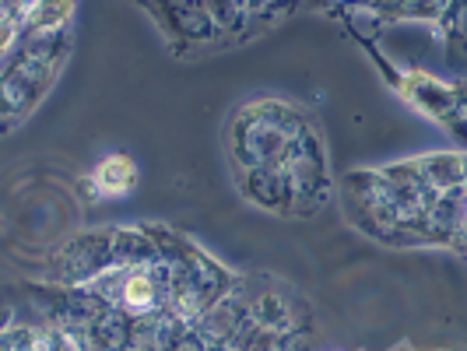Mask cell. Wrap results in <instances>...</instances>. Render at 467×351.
Returning a JSON list of instances; mask_svg holds the SVG:
<instances>
[{"label": "cell", "instance_id": "cell-1", "mask_svg": "<svg viewBox=\"0 0 467 351\" xmlns=\"http://www.w3.org/2000/svg\"><path fill=\"white\" fill-rule=\"evenodd\" d=\"M138 183V169L127 155H113L92 172V190L99 197H123Z\"/></svg>", "mask_w": 467, "mask_h": 351}, {"label": "cell", "instance_id": "cell-2", "mask_svg": "<svg viewBox=\"0 0 467 351\" xmlns=\"http://www.w3.org/2000/svg\"><path fill=\"white\" fill-rule=\"evenodd\" d=\"M70 4L74 0H32L22 18L25 36H39V32H57V25L67 22Z\"/></svg>", "mask_w": 467, "mask_h": 351}]
</instances>
